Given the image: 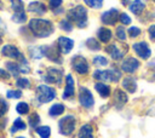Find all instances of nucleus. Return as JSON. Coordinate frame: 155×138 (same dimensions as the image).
I'll list each match as a JSON object with an SVG mask.
<instances>
[{
    "label": "nucleus",
    "mask_w": 155,
    "mask_h": 138,
    "mask_svg": "<svg viewBox=\"0 0 155 138\" xmlns=\"http://www.w3.org/2000/svg\"><path fill=\"white\" fill-rule=\"evenodd\" d=\"M10 2H11V8L13 10V12L25 11L24 10V2L22 0H10Z\"/></svg>",
    "instance_id": "40"
},
{
    "label": "nucleus",
    "mask_w": 155,
    "mask_h": 138,
    "mask_svg": "<svg viewBox=\"0 0 155 138\" xmlns=\"http://www.w3.org/2000/svg\"><path fill=\"white\" fill-rule=\"evenodd\" d=\"M58 132L64 137H71L76 131L78 117L75 114H67L58 120Z\"/></svg>",
    "instance_id": "4"
},
{
    "label": "nucleus",
    "mask_w": 155,
    "mask_h": 138,
    "mask_svg": "<svg viewBox=\"0 0 155 138\" xmlns=\"http://www.w3.org/2000/svg\"><path fill=\"white\" fill-rule=\"evenodd\" d=\"M92 64L96 67H107L109 64V59L105 56L102 54H96L92 58Z\"/></svg>",
    "instance_id": "32"
},
{
    "label": "nucleus",
    "mask_w": 155,
    "mask_h": 138,
    "mask_svg": "<svg viewBox=\"0 0 155 138\" xmlns=\"http://www.w3.org/2000/svg\"><path fill=\"white\" fill-rule=\"evenodd\" d=\"M0 41H1V38H0Z\"/></svg>",
    "instance_id": "54"
},
{
    "label": "nucleus",
    "mask_w": 155,
    "mask_h": 138,
    "mask_svg": "<svg viewBox=\"0 0 155 138\" xmlns=\"http://www.w3.org/2000/svg\"><path fill=\"white\" fill-rule=\"evenodd\" d=\"M121 87L125 90L127 93H134L137 91V80L132 75H126L125 77L121 79Z\"/></svg>",
    "instance_id": "22"
},
{
    "label": "nucleus",
    "mask_w": 155,
    "mask_h": 138,
    "mask_svg": "<svg viewBox=\"0 0 155 138\" xmlns=\"http://www.w3.org/2000/svg\"><path fill=\"white\" fill-rule=\"evenodd\" d=\"M16 138H25V137H22V136H19V137H16Z\"/></svg>",
    "instance_id": "53"
},
{
    "label": "nucleus",
    "mask_w": 155,
    "mask_h": 138,
    "mask_svg": "<svg viewBox=\"0 0 155 138\" xmlns=\"http://www.w3.org/2000/svg\"><path fill=\"white\" fill-rule=\"evenodd\" d=\"M151 79H153V81H155V70H154L153 74H151Z\"/></svg>",
    "instance_id": "50"
},
{
    "label": "nucleus",
    "mask_w": 155,
    "mask_h": 138,
    "mask_svg": "<svg viewBox=\"0 0 155 138\" xmlns=\"http://www.w3.org/2000/svg\"><path fill=\"white\" fill-rule=\"evenodd\" d=\"M92 79L94 81H103V82H119L122 79V71L117 68H109V69H96L92 73Z\"/></svg>",
    "instance_id": "3"
},
{
    "label": "nucleus",
    "mask_w": 155,
    "mask_h": 138,
    "mask_svg": "<svg viewBox=\"0 0 155 138\" xmlns=\"http://www.w3.org/2000/svg\"><path fill=\"white\" fill-rule=\"evenodd\" d=\"M82 4L91 10H102L104 6V0H81Z\"/></svg>",
    "instance_id": "29"
},
{
    "label": "nucleus",
    "mask_w": 155,
    "mask_h": 138,
    "mask_svg": "<svg viewBox=\"0 0 155 138\" xmlns=\"http://www.w3.org/2000/svg\"><path fill=\"white\" fill-rule=\"evenodd\" d=\"M78 102L82 109L91 110L94 107V97L91 90L86 86H80L78 90Z\"/></svg>",
    "instance_id": "10"
},
{
    "label": "nucleus",
    "mask_w": 155,
    "mask_h": 138,
    "mask_svg": "<svg viewBox=\"0 0 155 138\" xmlns=\"http://www.w3.org/2000/svg\"><path fill=\"white\" fill-rule=\"evenodd\" d=\"M35 132L40 138H50L51 137V127L50 126H38L35 128Z\"/></svg>",
    "instance_id": "36"
},
{
    "label": "nucleus",
    "mask_w": 155,
    "mask_h": 138,
    "mask_svg": "<svg viewBox=\"0 0 155 138\" xmlns=\"http://www.w3.org/2000/svg\"><path fill=\"white\" fill-rule=\"evenodd\" d=\"M63 77H64L63 69L57 68V67H48V68H46V70L41 75V79L47 85H54V86L62 85Z\"/></svg>",
    "instance_id": "7"
},
{
    "label": "nucleus",
    "mask_w": 155,
    "mask_h": 138,
    "mask_svg": "<svg viewBox=\"0 0 155 138\" xmlns=\"http://www.w3.org/2000/svg\"><path fill=\"white\" fill-rule=\"evenodd\" d=\"M11 19L15 22V23H18V24H23L27 22L28 19V16H27V12L25 11H21V12H13Z\"/></svg>",
    "instance_id": "34"
},
{
    "label": "nucleus",
    "mask_w": 155,
    "mask_h": 138,
    "mask_svg": "<svg viewBox=\"0 0 155 138\" xmlns=\"http://www.w3.org/2000/svg\"><path fill=\"white\" fill-rule=\"evenodd\" d=\"M147 34L150 41H155V23H150L147 28Z\"/></svg>",
    "instance_id": "44"
},
{
    "label": "nucleus",
    "mask_w": 155,
    "mask_h": 138,
    "mask_svg": "<svg viewBox=\"0 0 155 138\" xmlns=\"http://www.w3.org/2000/svg\"><path fill=\"white\" fill-rule=\"evenodd\" d=\"M65 111V105L63 103H53L50 108H48V115L51 117H58L62 116Z\"/></svg>",
    "instance_id": "25"
},
{
    "label": "nucleus",
    "mask_w": 155,
    "mask_h": 138,
    "mask_svg": "<svg viewBox=\"0 0 155 138\" xmlns=\"http://www.w3.org/2000/svg\"><path fill=\"white\" fill-rule=\"evenodd\" d=\"M70 67L73 69L74 73H76L80 76H86L90 74V63L87 61V58L80 53L74 54L70 58Z\"/></svg>",
    "instance_id": "6"
},
{
    "label": "nucleus",
    "mask_w": 155,
    "mask_h": 138,
    "mask_svg": "<svg viewBox=\"0 0 155 138\" xmlns=\"http://www.w3.org/2000/svg\"><path fill=\"white\" fill-rule=\"evenodd\" d=\"M143 18V22H154L155 21V12L154 11H145V13L140 17V19Z\"/></svg>",
    "instance_id": "43"
},
{
    "label": "nucleus",
    "mask_w": 155,
    "mask_h": 138,
    "mask_svg": "<svg viewBox=\"0 0 155 138\" xmlns=\"http://www.w3.org/2000/svg\"><path fill=\"white\" fill-rule=\"evenodd\" d=\"M93 88H94V91L99 94V97H102V98H104V99L109 98V97L111 96V93H113V88H111V86H110L108 82L96 81L94 85H93Z\"/></svg>",
    "instance_id": "21"
},
{
    "label": "nucleus",
    "mask_w": 155,
    "mask_h": 138,
    "mask_svg": "<svg viewBox=\"0 0 155 138\" xmlns=\"http://www.w3.org/2000/svg\"><path fill=\"white\" fill-rule=\"evenodd\" d=\"M10 77H11V74L7 70L0 68V80H8Z\"/></svg>",
    "instance_id": "46"
},
{
    "label": "nucleus",
    "mask_w": 155,
    "mask_h": 138,
    "mask_svg": "<svg viewBox=\"0 0 155 138\" xmlns=\"http://www.w3.org/2000/svg\"><path fill=\"white\" fill-rule=\"evenodd\" d=\"M104 52L109 54V57L117 62V61H122L125 57H126V52L127 50L125 47H121L120 44H116V42H110L108 45H105L104 47Z\"/></svg>",
    "instance_id": "14"
},
{
    "label": "nucleus",
    "mask_w": 155,
    "mask_h": 138,
    "mask_svg": "<svg viewBox=\"0 0 155 138\" xmlns=\"http://www.w3.org/2000/svg\"><path fill=\"white\" fill-rule=\"evenodd\" d=\"M142 33H143V30H142V28L138 27V25H130V27H127V35H128V38L132 39V40L138 39V38L142 35Z\"/></svg>",
    "instance_id": "30"
},
{
    "label": "nucleus",
    "mask_w": 155,
    "mask_h": 138,
    "mask_svg": "<svg viewBox=\"0 0 155 138\" xmlns=\"http://www.w3.org/2000/svg\"><path fill=\"white\" fill-rule=\"evenodd\" d=\"M1 54L4 57H7V58H11V59H15L16 62H19V63H25L28 62L25 56L19 51V48L12 44H6L1 47Z\"/></svg>",
    "instance_id": "13"
},
{
    "label": "nucleus",
    "mask_w": 155,
    "mask_h": 138,
    "mask_svg": "<svg viewBox=\"0 0 155 138\" xmlns=\"http://www.w3.org/2000/svg\"><path fill=\"white\" fill-rule=\"evenodd\" d=\"M64 16L78 29H85L88 27V8L84 4H74L65 11Z\"/></svg>",
    "instance_id": "2"
},
{
    "label": "nucleus",
    "mask_w": 155,
    "mask_h": 138,
    "mask_svg": "<svg viewBox=\"0 0 155 138\" xmlns=\"http://www.w3.org/2000/svg\"><path fill=\"white\" fill-rule=\"evenodd\" d=\"M119 23L124 27H130L132 25V17L130 16V13L127 12H120V16H119Z\"/></svg>",
    "instance_id": "37"
},
{
    "label": "nucleus",
    "mask_w": 155,
    "mask_h": 138,
    "mask_svg": "<svg viewBox=\"0 0 155 138\" xmlns=\"http://www.w3.org/2000/svg\"><path fill=\"white\" fill-rule=\"evenodd\" d=\"M27 10H28L29 13H31V15H34L36 17H41V16H44V15L47 13L48 6L46 4H44L41 0H35V1L29 2Z\"/></svg>",
    "instance_id": "20"
},
{
    "label": "nucleus",
    "mask_w": 155,
    "mask_h": 138,
    "mask_svg": "<svg viewBox=\"0 0 155 138\" xmlns=\"http://www.w3.org/2000/svg\"><path fill=\"white\" fill-rule=\"evenodd\" d=\"M85 47L91 52H98L102 50V44L97 38H87L85 40Z\"/></svg>",
    "instance_id": "26"
},
{
    "label": "nucleus",
    "mask_w": 155,
    "mask_h": 138,
    "mask_svg": "<svg viewBox=\"0 0 155 138\" xmlns=\"http://www.w3.org/2000/svg\"><path fill=\"white\" fill-rule=\"evenodd\" d=\"M131 1H132V0H120V2H121L122 6H128V4H130Z\"/></svg>",
    "instance_id": "49"
},
{
    "label": "nucleus",
    "mask_w": 155,
    "mask_h": 138,
    "mask_svg": "<svg viewBox=\"0 0 155 138\" xmlns=\"http://www.w3.org/2000/svg\"><path fill=\"white\" fill-rule=\"evenodd\" d=\"M27 128V123L21 119V117H17L13 123H12V127H11V133H16L18 131H24Z\"/></svg>",
    "instance_id": "33"
},
{
    "label": "nucleus",
    "mask_w": 155,
    "mask_h": 138,
    "mask_svg": "<svg viewBox=\"0 0 155 138\" xmlns=\"http://www.w3.org/2000/svg\"><path fill=\"white\" fill-rule=\"evenodd\" d=\"M56 97H57L56 88L47 84H41L35 88V99L39 104L50 103L53 99H56Z\"/></svg>",
    "instance_id": "5"
},
{
    "label": "nucleus",
    "mask_w": 155,
    "mask_h": 138,
    "mask_svg": "<svg viewBox=\"0 0 155 138\" xmlns=\"http://www.w3.org/2000/svg\"><path fill=\"white\" fill-rule=\"evenodd\" d=\"M131 50L133 51V53L142 61H148L151 54H153V51H151V47L149 45L148 41L145 40H139V41H134L132 45H131Z\"/></svg>",
    "instance_id": "11"
},
{
    "label": "nucleus",
    "mask_w": 155,
    "mask_h": 138,
    "mask_svg": "<svg viewBox=\"0 0 155 138\" xmlns=\"http://www.w3.org/2000/svg\"><path fill=\"white\" fill-rule=\"evenodd\" d=\"M145 1H149V2H153V4H155V0H145Z\"/></svg>",
    "instance_id": "52"
},
{
    "label": "nucleus",
    "mask_w": 155,
    "mask_h": 138,
    "mask_svg": "<svg viewBox=\"0 0 155 138\" xmlns=\"http://www.w3.org/2000/svg\"><path fill=\"white\" fill-rule=\"evenodd\" d=\"M16 86L18 88H21V90H28V88H30L31 82H30V80L28 77H17Z\"/></svg>",
    "instance_id": "38"
},
{
    "label": "nucleus",
    "mask_w": 155,
    "mask_h": 138,
    "mask_svg": "<svg viewBox=\"0 0 155 138\" xmlns=\"http://www.w3.org/2000/svg\"><path fill=\"white\" fill-rule=\"evenodd\" d=\"M140 68V61L134 56H126L120 63V70L127 75L134 74Z\"/></svg>",
    "instance_id": "12"
},
{
    "label": "nucleus",
    "mask_w": 155,
    "mask_h": 138,
    "mask_svg": "<svg viewBox=\"0 0 155 138\" xmlns=\"http://www.w3.org/2000/svg\"><path fill=\"white\" fill-rule=\"evenodd\" d=\"M120 10L117 7H110L108 10H104L99 15V21L102 25L105 27H116L119 23V16H120Z\"/></svg>",
    "instance_id": "9"
},
{
    "label": "nucleus",
    "mask_w": 155,
    "mask_h": 138,
    "mask_svg": "<svg viewBox=\"0 0 155 138\" xmlns=\"http://www.w3.org/2000/svg\"><path fill=\"white\" fill-rule=\"evenodd\" d=\"M41 50H42L44 57L47 58L50 62H52L54 64L63 63V54L56 42H53L51 45H41Z\"/></svg>",
    "instance_id": "8"
},
{
    "label": "nucleus",
    "mask_w": 155,
    "mask_h": 138,
    "mask_svg": "<svg viewBox=\"0 0 155 138\" xmlns=\"http://www.w3.org/2000/svg\"><path fill=\"white\" fill-rule=\"evenodd\" d=\"M2 7H4V4H2V1L0 0V10H2Z\"/></svg>",
    "instance_id": "51"
},
{
    "label": "nucleus",
    "mask_w": 155,
    "mask_h": 138,
    "mask_svg": "<svg viewBox=\"0 0 155 138\" xmlns=\"http://www.w3.org/2000/svg\"><path fill=\"white\" fill-rule=\"evenodd\" d=\"M28 52H29V56H30L31 59H41V58H44L41 45L40 46H31V47H29Z\"/></svg>",
    "instance_id": "31"
},
{
    "label": "nucleus",
    "mask_w": 155,
    "mask_h": 138,
    "mask_svg": "<svg viewBox=\"0 0 155 138\" xmlns=\"http://www.w3.org/2000/svg\"><path fill=\"white\" fill-rule=\"evenodd\" d=\"M56 44H57V46L59 47V50H61V52H62L63 56L70 53V52L73 51L74 46H75L74 40H73L71 38L67 36V35H61V36H58L57 40H56Z\"/></svg>",
    "instance_id": "19"
},
{
    "label": "nucleus",
    "mask_w": 155,
    "mask_h": 138,
    "mask_svg": "<svg viewBox=\"0 0 155 138\" xmlns=\"http://www.w3.org/2000/svg\"><path fill=\"white\" fill-rule=\"evenodd\" d=\"M40 121H41L40 115H39L36 111L31 113V114L28 116V123H29V126H30L33 130H35V128L40 125Z\"/></svg>",
    "instance_id": "35"
},
{
    "label": "nucleus",
    "mask_w": 155,
    "mask_h": 138,
    "mask_svg": "<svg viewBox=\"0 0 155 138\" xmlns=\"http://www.w3.org/2000/svg\"><path fill=\"white\" fill-rule=\"evenodd\" d=\"M30 34L36 39H46L54 33V23L51 19L42 17H34L28 22Z\"/></svg>",
    "instance_id": "1"
},
{
    "label": "nucleus",
    "mask_w": 155,
    "mask_h": 138,
    "mask_svg": "<svg viewBox=\"0 0 155 138\" xmlns=\"http://www.w3.org/2000/svg\"><path fill=\"white\" fill-rule=\"evenodd\" d=\"M96 38L99 40L101 44L108 45L111 42L113 38H114V30L110 27H105V25H101L97 30H96Z\"/></svg>",
    "instance_id": "18"
},
{
    "label": "nucleus",
    "mask_w": 155,
    "mask_h": 138,
    "mask_svg": "<svg viewBox=\"0 0 155 138\" xmlns=\"http://www.w3.org/2000/svg\"><path fill=\"white\" fill-rule=\"evenodd\" d=\"M114 36H115V39H116L120 44H125V42L127 41V39H128L126 27H124V25H121V24L116 25L115 29H114Z\"/></svg>",
    "instance_id": "24"
},
{
    "label": "nucleus",
    "mask_w": 155,
    "mask_h": 138,
    "mask_svg": "<svg viewBox=\"0 0 155 138\" xmlns=\"http://www.w3.org/2000/svg\"><path fill=\"white\" fill-rule=\"evenodd\" d=\"M7 110H8V104H7V102H6L5 99L0 98V117L5 116V114L7 113Z\"/></svg>",
    "instance_id": "45"
},
{
    "label": "nucleus",
    "mask_w": 155,
    "mask_h": 138,
    "mask_svg": "<svg viewBox=\"0 0 155 138\" xmlns=\"http://www.w3.org/2000/svg\"><path fill=\"white\" fill-rule=\"evenodd\" d=\"M30 110V107L27 102H19L17 105H16V111L21 115H27Z\"/></svg>",
    "instance_id": "39"
},
{
    "label": "nucleus",
    "mask_w": 155,
    "mask_h": 138,
    "mask_svg": "<svg viewBox=\"0 0 155 138\" xmlns=\"http://www.w3.org/2000/svg\"><path fill=\"white\" fill-rule=\"evenodd\" d=\"M127 7H128V11L137 18H140L148 10V5L145 0H132Z\"/></svg>",
    "instance_id": "17"
},
{
    "label": "nucleus",
    "mask_w": 155,
    "mask_h": 138,
    "mask_svg": "<svg viewBox=\"0 0 155 138\" xmlns=\"http://www.w3.org/2000/svg\"><path fill=\"white\" fill-rule=\"evenodd\" d=\"M76 94V88H75V79L73 74H67L64 76V90L62 93V99L69 100L73 99Z\"/></svg>",
    "instance_id": "15"
},
{
    "label": "nucleus",
    "mask_w": 155,
    "mask_h": 138,
    "mask_svg": "<svg viewBox=\"0 0 155 138\" xmlns=\"http://www.w3.org/2000/svg\"><path fill=\"white\" fill-rule=\"evenodd\" d=\"M58 28L62 30V31H64V33H67V34H69V33H71L73 30H74V24L68 19V18H61L59 21H58Z\"/></svg>",
    "instance_id": "28"
},
{
    "label": "nucleus",
    "mask_w": 155,
    "mask_h": 138,
    "mask_svg": "<svg viewBox=\"0 0 155 138\" xmlns=\"http://www.w3.org/2000/svg\"><path fill=\"white\" fill-rule=\"evenodd\" d=\"M65 11H67V10H65L63 6H61V7L56 8V10H53L52 13H53L54 16H63V15H65Z\"/></svg>",
    "instance_id": "47"
},
{
    "label": "nucleus",
    "mask_w": 155,
    "mask_h": 138,
    "mask_svg": "<svg viewBox=\"0 0 155 138\" xmlns=\"http://www.w3.org/2000/svg\"><path fill=\"white\" fill-rule=\"evenodd\" d=\"M113 105L117 109V110H121L128 102V93L122 90V88H115L113 90Z\"/></svg>",
    "instance_id": "16"
},
{
    "label": "nucleus",
    "mask_w": 155,
    "mask_h": 138,
    "mask_svg": "<svg viewBox=\"0 0 155 138\" xmlns=\"http://www.w3.org/2000/svg\"><path fill=\"white\" fill-rule=\"evenodd\" d=\"M78 138H94V128L90 122H85L78 131Z\"/></svg>",
    "instance_id": "23"
},
{
    "label": "nucleus",
    "mask_w": 155,
    "mask_h": 138,
    "mask_svg": "<svg viewBox=\"0 0 155 138\" xmlns=\"http://www.w3.org/2000/svg\"><path fill=\"white\" fill-rule=\"evenodd\" d=\"M63 2H64V0H48V5H47L48 10L53 11V10L63 6Z\"/></svg>",
    "instance_id": "42"
},
{
    "label": "nucleus",
    "mask_w": 155,
    "mask_h": 138,
    "mask_svg": "<svg viewBox=\"0 0 155 138\" xmlns=\"http://www.w3.org/2000/svg\"><path fill=\"white\" fill-rule=\"evenodd\" d=\"M5 31H6V27H5L4 22H2V19L0 18V38H2V35L5 34Z\"/></svg>",
    "instance_id": "48"
},
{
    "label": "nucleus",
    "mask_w": 155,
    "mask_h": 138,
    "mask_svg": "<svg viewBox=\"0 0 155 138\" xmlns=\"http://www.w3.org/2000/svg\"><path fill=\"white\" fill-rule=\"evenodd\" d=\"M22 97V91L21 90H8L6 92V98L7 99H19Z\"/></svg>",
    "instance_id": "41"
},
{
    "label": "nucleus",
    "mask_w": 155,
    "mask_h": 138,
    "mask_svg": "<svg viewBox=\"0 0 155 138\" xmlns=\"http://www.w3.org/2000/svg\"><path fill=\"white\" fill-rule=\"evenodd\" d=\"M5 67H6V70L12 75V76H18L19 74H22V68H21V64L16 61H12V62H6L5 63Z\"/></svg>",
    "instance_id": "27"
}]
</instances>
